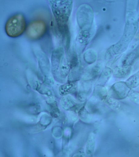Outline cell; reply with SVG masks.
<instances>
[{
	"instance_id": "1",
	"label": "cell",
	"mask_w": 139,
	"mask_h": 157,
	"mask_svg": "<svg viewBox=\"0 0 139 157\" xmlns=\"http://www.w3.org/2000/svg\"><path fill=\"white\" fill-rule=\"evenodd\" d=\"M49 2L60 31L67 33V23L71 14L73 1H49Z\"/></svg>"
},
{
	"instance_id": "2",
	"label": "cell",
	"mask_w": 139,
	"mask_h": 157,
	"mask_svg": "<svg viewBox=\"0 0 139 157\" xmlns=\"http://www.w3.org/2000/svg\"><path fill=\"white\" fill-rule=\"evenodd\" d=\"M26 27V22L22 15H15L7 21L5 30L6 34L11 37L20 36L24 31Z\"/></svg>"
},
{
	"instance_id": "3",
	"label": "cell",
	"mask_w": 139,
	"mask_h": 157,
	"mask_svg": "<svg viewBox=\"0 0 139 157\" xmlns=\"http://www.w3.org/2000/svg\"><path fill=\"white\" fill-rule=\"evenodd\" d=\"M130 89L126 82H118L115 83L111 87L110 93L113 98L117 99H122L127 97Z\"/></svg>"
},
{
	"instance_id": "4",
	"label": "cell",
	"mask_w": 139,
	"mask_h": 157,
	"mask_svg": "<svg viewBox=\"0 0 139 157\" xmlns=\"http://www.w3.org/2000/svg\"><path fill=\"white\" fill-rule=\"evenodd\" d=\"M46 25L44 22L37 21L30 24L27 30V34L32 38H38L42 36L46 31Z\"/></svg>"
},
{
	"instance_id": "5",
	"label": "cell",
	"mask_w": 139,
	"mask_h": 157,
	"mask_svg": "<svg viewBox=\"0 0 139 157\" xmlns=\"http://www.w3.org/2000/svg\"><path fill=\"white\" fill-rule=\"evenodd\" d=\"M95 146V139L94 134H90L87 142L86 152L88 156L92 155L94 151Z\"/></svg>"
},
{
	"instance_id": "6",
	"label": "cell",
	"mask_w": 139,
	"mask_h": 157,
	"mask_svg": "<svg viewBox=\"0 0 139 157\" xmlns=\"http://www.w3.org/2000/svg\"><path fill=\"white\" fill-rule=\"evenodd\" d=\"M94 93L96 97L101 99L105 100L107 98V90L102 85H98L95 87Z\"/></svg>"
},
{
	"instance_id": "7",
	"label": "cell",
	"mask_w": 139,
	"mask_h": 157,
	"mask_svg": "<svg viewBox=\"0 0 139 157\" xmlns=\"http://www.w3.org/2000/svg\"><path fill=\"white\" fill-rule=\"evenodd\" d=\"M130 67H124L116 71L115 75L118 78H123L127 76L130 72Z\"/></svg>"
},
{
	"instance_id": "8",
	"label": "cell",
	"mask_w": 139,
	"mask_h": 157,
	"mask_svg": "<svg viewBox=\"0 0 139 157\" xmlns=\"http://www.w3.org/2000/svg\"><path fill=\"white\" fill-rule=\"evenodd\" d=\"M111 73V71L110 69L109 68H107L103 71L102 74H101L98 82H101V83L106 82L110 78Z\"/></svg>"
},
{
	"instance_id": "9",
	"label": "cell",
	"mask_w": 139,
	"mask_h": 157,
	"mask_svg": "<svg viewBox=\"0 0 139 157\" xmlns=\"http://www.w3.org/2000/svg\"><path fill=\"white\" fill-rule=\"evenodd\" d=\"M106 101H107V103L108 104L110 105L111 106L115 108H118L120 106L119 103L118 102H117V101L113 99L112 98H107L106 99Z\"/></svg>"
}]
</instances>
